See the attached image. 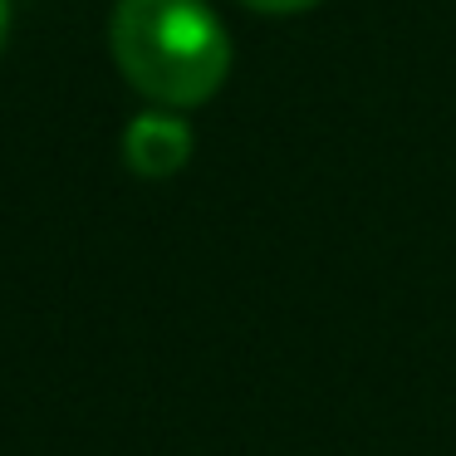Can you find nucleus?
<instances>
[{
	"mask_svg": "<svg viewBox=\"0 0 456 456\" xmlns=\"http://www.w3.org/2000/svg\"><path fill=\"white\" fill-rule=\"evenodd\" d=\"M113 60L142 99L162 109H197L226 84L231 40L207 0H118Z\"/></svg>",
	"mask_w": 456,
	"mask_h": 456,
	"instance_id": "obj_1",
	"label": "nucleus"
},
{
	"mask_svg": "<svg viewBox=\"0 0 456 456\" xmlns=\"http://www.w3.org/2000/svg\"><path fill=\"white\" fill-rule=\"evenodd\" d=\"M123 158L138 177H172L191 158V128L177 113H142L123 133Z\"/></svg>",
	"mask_w": 456,
	"mask_h": 456,
	"instance_id": "obj_2",
	"label": "nucleus"
},
{
	"mask_svg": "<svg viewBox=\"0 0 456 456\" xmlns=\"http://www.w3.org/2000/svg\"><path fill=\"white\" fill-rule=\"evenodd\" d=\"M240 5L265 11V15H299V11H309V5H319V0H240Z\"/></svg>",
	"mask_w": 456,
	"mask_h": 456,
	"instance_id": "obj_3",
	"label": "nucleus"
},
{
	"mask_svg": "<svg viewBox=\"0 0 456 456\" xmlns=\"http://www.w3.org/2000/svg\"><path fill=\"white\" fill-rule=\"evenodd\" d=\"M5 35H11V5L0 0V50H5Z\"/></svg>",
	"mask_w": 456,
	"mask_h": 456,
	"instance_id": "obj_4",
	"label": "nucleus"
}]
</instances>
